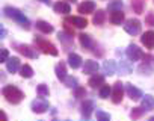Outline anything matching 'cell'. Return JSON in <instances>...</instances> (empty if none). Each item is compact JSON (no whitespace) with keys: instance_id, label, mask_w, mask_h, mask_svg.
I'll list each match as a JSON object with an SVG mask.
<instances>
[{"instance_id":"cell-35","label":"cell","mask_w":154,"mask_h":121,"mask_svg":"<svg viewBox=\"0 0 154 121\" xmlns=\"http://www.w3.org/2000/svg\"><path fill=\"white\" fill-rule=\"evenodd\" d=\"M8 56H9L8 50H6V48H3V50H2V54H0V62H6V60L9 59Z\"/></svg>"},{"instance_id":"cell-37","label":"cell","mask_w":154,"mask_h":121,"mask_svg":"<svg viewBox=\"0 0 154 121\" xmlns=\"http://www.w3.org/2000/svg\"><path fill=\"white\" fill-rule=\"evenodd\" d=\"M139 71H140L142 74H151V68H149L146 64H145V65H140V67H139Z\"/></svg>"},{"instance_id":"cell-9","label":"cell","mask_w":154,"mask_h":121,"mask_svg":"<svg viewBox=\"0 0 154 121\" xmlns=\"http://www.w3.org/2000/svg\"><path fill=\"white\" fill-rule=\"evenodd\" d=\"M65 23L72 24V26L77 27V29H83V27L88 26V21H86V18H83V17H68V18L65 20Z\"/></svg>"},{"instance_id":"cell-16","label":"cell","mask_w":154,"mask_h":121,"mask_svg":"<svg viewBox=\"0 0 154 121\" xmlns=\"http://www.w3.org/2000/svg\"><path fill=\"white\" fill-rule=\"evenodd\" d=\"M53 9H54V12H57V14H68V12L71 11V6H69L66 2H57V3H54Z\"/></svg>"},{"instance_id":"cell-39","label":"cell","mask_w":154,"mask_h":121,"mask_svg":"<svg viewBox=\"0 0 154 121\" xmlns=\"http://www.w3.org/2000/svg\"><path fill=\"white\" fill-rule=\"evenodd\" d=\"M5 36H6V29L2 27V38H5Z\"/></svg>"},{"instance_id":"cell-20","label":"cell","mask_w":154,"mask_h":121,"mask_svg":"<svg viewBox=\"0 0 154 121\" xmlns=\"http://www.w3.org/2000/svg\"><path fill=\"white\" fill-rule=\"evenodd\" d=\"M92 110H94V103L89 101V100H86V101L82 104V115H83L85 118H89L91 113H92Z\"/></svg>"},{"instance_id":"cell-23","label":"cell","mask_w":154,"mask_h":121,"mask_svg":"<svg viewBox=\"0 0 154 121\" xmlns=\"http://www.w3.org/2000/svg\"><path fill=\"white\" fill-rule=\"evenodd\" d=\"M104 20H106V14H104V11L98 9V11H97V12L94 14V18H92L94 24H97V26H103Z\"/></svg>"},{"instance_id":"cell-26","label":"cell","mask_w":154,"mask_h":121,"mask_svg":"<svg viewBox=\"0 0 154 121\" xmlns=\"http://www.w3.org/2000/svg\"><path fill=\"white\" fill-rule=\"evenodd\" d=\"M20 74H21V77L30 79V77L33 76V68H32L29 64H24V65L20 68Z\"/></svg>"},{"instance_id":"cell-1","label":"cell","mask_w":154,"mask_h":121,"mask_svg":"<svg viewBox=\"0 0 154 121\" xmlns=\"http://www.w3.org/2000/svg\"><path fill=\"white\" fill-rule=\"evenodd\" d=\"M3 12H5V15L6 17H9V18H12V20H15L21 27H24L26 30H29L30 29V23H29V20H27V17L21 12V11H18L17 8H12V6H6L5 9H3Z\"/></svg>"},{"instance_id":"cell-19","label":"cell","mask_w":154,"mask_h":121,"mask_svg":"<svg viewBox=\"0 0 154 121\" xmlns=\"http://www.w3.org/2000/svg\"><path fill=\"white\" fill-rule=\"evenodd\" d=\"M89 85H91V88L103 86V85H104V76H101V74H94V76L89 79Z\"/></svg>"},{"instance_id":"cell-31","label":"cell","mask_w":154,"mask_h":121,"mask_svg":"<svg viewBox=\"0 0 154 121\" xmlns=\"http://www.w3.org/2000/svg\"><path fill=\"white\" fill-rule=\"evenodd\" d=\"M63 82H65V85H66L68 88H74V89L77 88V79H75V77H66Z\"/></svg>"},{"instance_id":"cell-12","label":"cell","mask_w":154,"mask_h":121,"mask_svg":"<svg viewBox=\"0 0 154 121\" xmlns=\"http://www.w3.org/2000/svg\"><path fill=\"white\" fill-rule=\"evenodd\" d=\"M20 68L21 67H20V59L18 57H9L6 60V70L9 73H17Z\"/></svg>"},{"instance_id":"cell-38","label":"cell","mask_w":154,"mask_h":121,"mask_svg":"<svg viewBox=\"0 0 154 121\" xmlns=\"http://www.w3.org/2000/svg\"><path fill=\"white\" fill-rule=\"evenodd\" d=\"M145 20H146V23H149L151 26H154V15H152V14H148Z\"/></svg>"},{"instance_id":"cell-34","label":"cell","mask_w":154,"mask_h":121,"mask_svg":"<svg viewBox=\"0 0 154 121\" xmlns=\"http://www.w3.org/2000/svg\"><path fill=\"white\" fill-rule=\"evenodd\" d=\"M97 118H100V119H110V115L109 113H106V112H103V110H97Z\"/></svg>"},{"instance_id":"cell-2","label":"cell","mask_w":154,"mask_h":121,"mask_svg":"<svg viewBox=\"0 0 154 121\" xmlns=\"http://www.w3.org/2000/svg\"><path fill=\"white\" fill-rule=\"evenodd\" d=\"M2 94H3V97L6 98V101H8V103H12V104H18V103L24 98V94H23L17 86H14V85H6V86H3Z\"/></svg>"},{"instance_id":"cell-33","label":"cell","mask_w":154,"mask_h":121,"mask_svg":"<svg viewBox=\"0 0 154 121\" xmlns=\"http://www.w3.org/2000/svg\"><path fill=\"white\" fill-rule=\"evenodd\" d=\"M85 95H86L85 88H80V86L75 88V97H77V98H82V97H85Z\"/></svg>"},{"instance_id":"cell-17","label":"cell","mask_w":154,"mask_h":121,"mask_svg":"<svg viewBox=\"0 0 154 121\" xmlns=\"http://www.w3.org/2000/svg\"><path fill=\"white\" fill-rule=\"evenodd\" d=\"M124 12L122 11H113L112 14H110V23L112 24H116V26H119V24H122V21H124Z\"/></svg>"},{"instance_id":"cell-15","label":"cell","mask_w":154,"mask_h":121,"mask_svg":"<svg viewBox=\"0 0 154 121\" xmlns=\"http://www.w3.org/2000/svg\"><path fill=\"white\" fill-rule=\"evenodd\" d=\"M68 65H69L72 70L79 68V67L82 65V57L77 54V53H69V56H68Z\"/></svg>"},{"instance_id":"cell-18","label":"cell","mask_w":154,"mask_h":121,"mask_svg":"<svg viewBox=\"0 0 154 121\" xmlns=\"http://www.w3.org/2000/svg\"><path fill=\"white\" fill-rule=\"evenodd\" d=\"M79 41H80L82 47H85V48H91V47L94 45L92 38H91L89 35H86V33H80V35H79Z\"/></svg>"},{"instance_id":"cell-30","label":"cell","mask_w":154,"mask_h":121,"mask_svg":"<svg viewBox=\"0 0 154 121\" xmlns=\"http://www.w3.org/2000/svg\"><path fill=\"white\" fill-rule=\"evenodd\" d=\"M36 92H38V95H39V97H48V88H47V85H44V83L38 85Z\"/></svg>"},{"instance_id":"cell-36","label":"cell","mask_w":154,"mask_h":121,"mask_svg":"<svg viewBox=\"0 0 154 121\" xmlns=\"http://www.w3.org/2000/svg\"><path fill=\"white\" fill-rule=\"evenodd\" d=\"M119 70H121V73H122V74H128V73H130V67H128V65H125L124 62H121V64H119Z\"/></svg>"},{"instance_id":"cell-28","label":"cell","mask_w":154,"mask_h":121,"mask_svg":"<svg viewBox=\"0 0 154 121\" xmlns=\"http://www.w3.org/2000/svg\"><path fill=\"white\" fill-rule=\"evenodd\" d=\"M103 68H104V71H106V74H113L115 73V68H116V65H115V62L113 60H106V62L103 64Z\"/></svg>"},{"instance_id":"cell-5","label":"cell","mask_w":154,"mask_h":121,"mask_svg":"<svg viewBox=\"0 0 154 121\" xmlns=\"http://www.w3.org/2000/svg\"><path fill=\"white\" fill-rule=\"evenodd\" d=\"M122 94H124V89H122V83L121 82H116L112 88V101L115 104H119L122 101Z\"/></svg>"},{"instance_id":"cell-6","label":"cell","mask_w":154,"mask_h":121,"mask_svg":"<svg viewBox=\"0 0 154 121\" xmlns=\"http://www.w3.org/2000/svg\"><path fill=\"white\" fill-rule=\"evenodd\" d=\"M30 109H32V112H35V113H44V112L48 109V103H47L44 98H36V100L32 101Z\"/></svg>"},{"instance_id":"cell-4","label":"cell","mask_w":154,"mask_h":121,"mask_svg":"<svg viewBox=\"0 0 154 121\" xmlns=\"http://www.w3.org/2000/svg\"><path fill=\"white\" fill-rule=\"evenodd\" d=\"M140 26H142V24H140L139 20H136V18L133 20V18H131V20H128V21L124 24V30H125L128 35H133V36H134V35H139V33H140Z\"/></svg>"},{"instance_id":"cell-40","label":"cell","mask_w":154,"mask_h":121,"mask_svg":"<svg viewBox=\"0 0 154 121\" xmlns=\"http://www.w3.org/2000/svg\"><path fill=\"white\" fill-rule=\"evenodd\" d=\"M39 2H42V3H45V5H50V0H39Z\"/></svg>"},{"instance_id":"cell-7","label":"cell","mask_w":154,"mask_h":121,"mask_svg":"<svg viewBox=\"0 0 154 121\" xmlns=\"http://www.w3.org/2000/svg\"><path fill=\"white\" fill-rule=\"evenodd\" d=\"M15 50H17L18 53H21L23 56H26V57H30V59H36V57H38V53H36L32 47H29V45H26V44H18Z\"/></svg>"},{"instance_id":"cell-22","label":"cell","mask_w":154,"mask_h":121,"mask_svg":"<svg viewBox=\"0 0 154 121\" xmlns=\"http://www.w3.org/2000/svg\"><path fill=\"white\" fill-rule=\"evenodd\" d=\"M56 76H57L59 80H65L66 79V67H65L63 62H59L56 65Z\"/></svg>"},{"instance_id":"cell-27","label":"cell","mask_w":154,"mask_h":121,"mask_svg":"<svg viewBox=\"0 0 154 121\" xmlns=\"http://www.w3.org/2000/svg\"><path fill=\"white\" fill-rule=\"evenodd\" d=\"M107 9H109L110 12H113V11H121V9H122V0H112V2L107 5Z\"/></svg>"},{"instance_id":"cell-21","label":"cell","mask_w":154,"mask_h":121,"mask_svg":"<svg viewBox=\"0 0 154 121\" xmlns=\"http://www.w3.org/2000/svg\"><path fill=\"white\" fill-rule=\"evenodd\" d=\"M36 29L41 30L42 33H51V32H53V26L48 24L47 21H42V20L36 21Z\"/></svg>"},{"instance_id":"cell-25","label":"cell","mask_w":154,"mask_h":121,"mask_svg":"<svg viewBox=\"0 0 154 121\" xmlns=\"http://www.w3.org/2000/svg\"><path fill=\"white\" fill-rule=\"evenodd\" d=\"M131 8L136 14H142L145 8V2L143 0H131Z\"/></svg>"},{"instance_id":"cell-3","label":"cell","mask_w":154,"mask_h":121,"mask_svg":"<svg viewBox=\"0 0 154 121\" xmlns=\"http://www.w3.org/2000/svg\"><path fill=\"white\" fill-rule=\"evenodd\" d=\"M35 44H36V47H38L42 53L51 54V56H57V48H56L51 42H48L47 39H42V38H39V36H35Z\"/></svg>"},{"instance_id":"cell-13","label":"cell","mask_w":154,"mask_h":121,"mask_svg":"<svg viewBox=\"0 0 154 121\" xmlns=\"http://www.w3.org/2000/svg\"><path fill=\"white\" fill-rule=\"evenodd\" d=\"M100 68V65L95 62V60H85V65H83V73L85 74H94L97 73Z\"/></svg>"},{"instance_id":"cell-29","label":"cell","mask_w":154,"mask_h":121,"mask_svg":"<svg viewBox=\"0 0 154 121\" xmlns=\"http://www.w3.org/2000/svg\"><path fill=\"white\" fill-rule=\"evenodd\" d=\"M112 95V88L109 85H103L100 86V97L101 98H109Z\"/></svg>"},{"instance_id":"cell-14","label":"cell","mask_w":154,"mask_h":121,"mask_svg":"<svg viewBox=\"0 0 154 121\" xmlns=\"http://www.w3.org/2000/svg\"><path fill=\"white\" fill-rule=\"evenodd\" d=\"M95 11V3L94 2H91V0H88V2H83V3H80L79 5V12L80 14H92Z\"/></svg>"},{"instance_id":"cell-10","label":"cell","mask_w":154,"mask_h":121,"mask_svg":"<svg viewBox=\"0 0 154 121\" xmlns=\"http://www.w3.org/2000/svg\"><path fill=\"white\" fill-rule=\"evenodd\" d=\"M125 91H127V94H128V97H130L131 100H139V98L143 97L142 91L137 89V88H136L134 85H131V83H125Z\"/></svg>"},{"instance_id":"cell-8","label":"cell","mask_w":154,"mask_h":121,"mask_svg":"<svg viewBox=\"0 0 154 121\" xmlns=\"http://www.w3.org/2000/svg\"><path fill=\"white\" fill-rule=\"evenodd\" d=\"M125 53H127V57L130 60H133V62H134V60H139L142 57V50L137 45H134V44H130Z\"/></svg>"},{"instance_id":"cell-11","label":"cell","mask_w":154,"mask_h":121,"mask_svg":"<svg viewBox=\"0 0 154 121\" xmlns=\"http://www.w3.org/2000/svg\"><path fill=\"white\" fill-rule=\"evenodd\" d=\"M140 41H142V44L146 47V48H154V32L152 30H148V32H145L142 36H140Z\"/></svg>"},{"instance_id":"cell-24","label":"cell","mask_w":154,"mask_h":121,"mask_svg":"<svg viewBox=\"0 0 154 121\" xmlns=\"http://www.w3.org/2000/svg\"><path fill=\"white\" fill-rule=\"evenodd\" d=\"M142 107L145 110H151L154 107V97L152 95H145L142 97Z\"/></svg>"},{"instance_id":"cell-41","label":"cell","mask_w":154,"mask_h":121,"mask_svg":"<svg viewBox=\"0 0 154 121\" xmlns=\"http://www.w3.org/2000/svg\"><path fill=\"white\" fill-rule=\"evenodd\" d=\"M68 2H72V3H74V2H75V0H68Z\"/></svg>"},{"instance_id":"cell-32","label":"cell","mask_w":154,"mask_h":121,"mask_svg":"<svg viewBox=\"0 0 154 121\" xmlns=\"http://www.w3.org/2000/svg\"><path fill=\"white\" fill-rule=\"evenodd\" d=\"M143 112H145V109H143L142 106H140V107H134V109L130 112V116H131V118H139Z\"/></svg>"}]
</instances>
